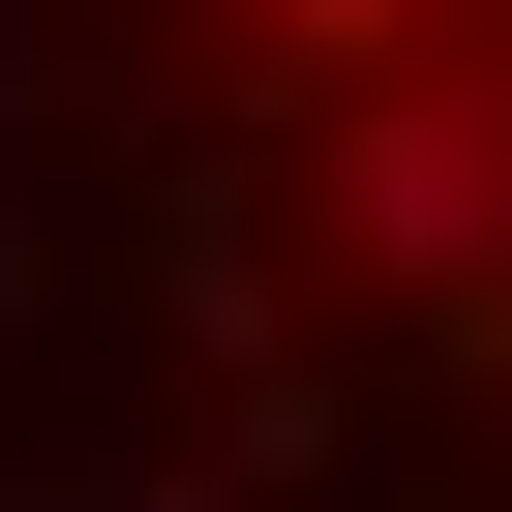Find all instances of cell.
Masks as SVG:
<instances>
[{"label": "cell", "mask_w": 512, "mask_h": 512, "mask_svg": "<svg viewBox=\"0 0 512 512\" xmlns=\"http://www.w3.org/2000/svg\"><path fill=\"white\" fill-rule=\"evenodd\" d=\"M272 31H302V61H392V31H422V0H272Z\"/></svg>", "instance_id": "obj_2"}, {"label": "cell", "mask_w": 512, "mask_h": 512, "mask_svg": "<svg viewBox=\"0 0 512 512\" xmlns=\"http://www.w3.org/2000/svg\"><path fill=\"white\" fill-rule=\"evenodd\" d=\"M332 211L392 241V272H512V91H362Z\"/></svg>", "instance_id": "obj_1"}]
</instances>
